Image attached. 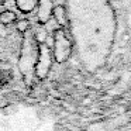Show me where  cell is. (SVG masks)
<instances>
[{
    "label": "cell",
    "mask_w": 131,
    "mask_h": 131,
    "mask_svg": "<svg viewBox=\"0 0 131 131\" xmlns=\"http://www.w3.org/2000/svg\"><path fill=\"white\" fill-rule=\"evenodd\" d=\"M68 26L82 48H94L100 41L111 40L116 17L110 0H63Z\"/></svg>",
    "instance_id": "6da1fadb"
},
{
    "label": "cell",
    "mask_w": 131,
    "mask_h": 131,
    "mask_svg": "<svg viewBox=\"0 0 131 131\" xmlns=\"http://www.w3.org/2000/svg\"><path fill=\"white\" fill-rule=\"evenodd\" d=\"M72 51V42L63 30H57L54 35V54L58 62H63L69 58Z\"/></svg>",
    "instance_id": "7a4b0ae2"
},
{
    "label": "cell",
    "mask_w": 131,
    "mask_h": 131,
    "mask_svg": "<svg viewBox=\"0 0 131 131\" xmlns=\"http://www.w3.org/2000/svg\"><path fill=\"white\" fill-rule=\"evenodd\" d=\"M40 10H38V17L42 23L48 21L49 16H51L54 6H52V0H40Z\"/></svg>",
    "instance_id": "3957f363"
},
{
    "label": "cell",
    "mask_w": 131,
    "mask_h": 131,
    "mask_svg": "<svg viewBox=\"0 0 131 131\" xmlns=\"http://www.w3.org/2000/svg\"><path fill=\"white\" fill-rule=\"evenodd\" d=\"M54 16L57 18L59 26H68V17H66V10L63 6H57L54 7Z\"/></svg>",
    "instance_id": "277c9868"
},
{
    "label": "cell",
    "mask_w": 131,
    "mask_h": 131,
    "mask_svg": "<svg viewBox=\"0 0 131 131\" xmlns=\"http://www.w3.org/2000/svg\"><path fill=\"white\" fill-rule=\"evenodd\" d=\"M35 6V2L34 0H17V7L23 12H30L32 10Z\"/></svg>",
    "instance_id": "5b68a950"
},
{
    "label": "cell",
    "mask_w": 131,
    "mask_h": 131,
    "mask_svg": "<svg viewBox=\"0 0 131 131\" xmlns=\"http://www.w3.org/2000/svg\"><path fill=\"white\" fill-rule=\"evenodd\" d=\"M14 18H16V16H14V13H12V12H6V13H3V14L0 16V21L4 23V24L12 23Z\"/></svg>",
    "instance_id": "8992f818"
}]
</instances>
